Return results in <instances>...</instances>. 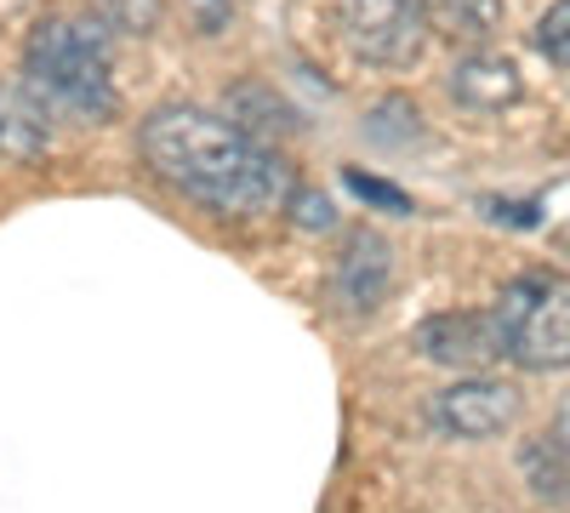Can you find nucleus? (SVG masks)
<instances>
[{
  "mask_svg": "<svg viewBox=\"0 0 570 513\" xmlns=\"http://www.w3.org/2000/svg\"><path fill=\"white\" fill-rule=\"evenodd\" d=\"M137 149L171 189L195 195L200 206L223 217H263L285 211V200L297 195L292 166L274 149L252 144L246 131H234L223 115L195 109V103H166L142 120Z\"/></svg>",
  "mask_w": 570,
  "mask_h": 513,
  "instance_id": "f257e3e1",
  "label": "nucleus"
},
{
  "mask_svg": "<svg viewBox=\"0 0 570 513\" xmlns=\"http://www.w3.org/2000/svg\"><path fill=\"white\" fill-rule=\"evenodd\" d=\"M23 98L46 120L98 126L115 115V46L104 23L46 18L23 46Z\"/></svg>",
  "mask_w": 570,
  "mask_h": 513,
  "instance_id": "f03ea898",
  "label": "nucleus"
},
{
  "mask_svg": "<svg viewBox=\"0 0 570 513\" xmlns=\"http://www.w3.org/2000/svg\"><path fill=\"white\" fill-rule=\"evenodd\" d=\"M502 359L519 371H564L570 365V274L559 268H525L513 274L497 308Z\"/></svg>",
  "mask_w": 570,
  "mask_h": 513,
  "instance_id": "7ed1b4c3",
  "label": "nucleus"
},
{
  "mask_svg": "<svg viewBox=\"0 0 570 513\" xmlns=\"http://www.w3.org/2000/svg\"><path fill=\"white\" fill-rule=\"evenodd\" d=\"M337 29L360 63H383V69L416 63L428 46L416 0H337Z\"/></svg>",
  "mask_w": 570,
  "mask_h": 513,
  "instance_id": "20e7f679",
  "label": "nucleus"
},
{
  "mask_svg": "<svg viewBox=\"0 0 570 513\" xmlns=\"http://www.w3.org/2000/svg\"><path fill=\"white\" fill-rule=\"evenodd\" d=\"M513 416H519V388L485 383V377L451 383L428 405V423L451 440H497L502 428H513Z\"/></svg>",
  "mask_w": 570,
  "mask_h": 513,
  "instance_id": "39448f33",
  "label": "nucleus"
},
{
  "mask_svg": "<svg viewBox=\"0 0 570 513\" xmlns=\"http://www.w3.org/2000/svg\"><path fill=\"white\" fill-rule=\"evenodd\" d=\"M416 354L445 365V371H485L502 359V332L491 314H468V308L434 314L416 325Z\"/></svg>",
  "mask_w": 570,
  "mask_h": 513,
  "instance_id": "423d86ee",
  "label": "nucleus"
},
{
  "mask_svg": "<svg viewBox=\"0 0 570 513\" xmlns=\"http://www.w3.org/2000/svg\"><path fill=\"white\" fill-rule=\"evenodd\" d=\"M394 286V251L376 228H354L337 251V268H331V297H337L343 314H371L383 308Z\"/></svg>",
  "mask_w": 570,
  "mask_h": 513,
  "instance_id": "0eeeda50",
  "label": "nucleus"
},
{
  "mask_svg": "<svg viewBox=\"0 0 570 513\" xmlns=\"http://www.w3.org/2000/svg\"><path fill=\"white\" fill-rule=\"evenodd\" d=\"M519 91H525L519 69H513L508 58H491V52H473V58H462V63L451 69V98H456L462 109L491 115V109L519 103Z\"/></svg>",
  "mask_w": 570,
  "mask_h": 513,
  "instance_id": "6e6552de",
  "label": "nucleus"
},
{
  "mask_svg": "<svg viewBox=\"0 0 570 513\" xmlns=\"http://www.w3.org/2000/svg\"><path fill=\"white\" fill-rule=\"evenodd\" d=\"M416 12L428 23V34H440L451 46H491L502 29V0H416Z\"/></svg>",
  "mask_w": 570,
  "mask_h": 513,
  "instance_id": "1a4fd4ad",
  "label": "nucleus"
},
{
  "mask_svg": "<svg viewBox=\"0 0 570 513\" xmlns=\"http://www.w3.org/2000/svg\"><path fill=\"white\" fill-rule=\"evenodd\" d=\"M234 131H246L252 144H263L268 149V137H292L297 131V109L279 98L274 86H263V80H246V86H234L228 91V115H223Z\"/></svg>",
  "mask_w": 570,
  "mask_h": 513,
  "instance_id": "9d476101",
  "label": "nucleus"
},
{
  "mask_svg": "<svg viewBox=\"0 0 570 513\" xmlns=\"http://www.w3.org/2000/svg\"><path fill=\"white\" fill-rule=\"evenodd\" d=\"M46 149V115L18 91H0V160H35Z\"/></svg>",
  "mask_w": 570,
  "mask_h": 513,
  "instance_id": "9b49d317",
  "label": "nucleus"
},
{
  "mask_svg": "<svg viewBox=\"0 0 570 513\" xmlns=\"http://www.w3.org/2000/svg\"><path fill=\"white\" fill-rule=\"evenodd\" d=\"M91 23H104L109 34H155L166 7L160 0H86Z\"/></svg>",
  "mask_w": 570,
  "mask_h": 513,
  "instance_id": "f8f14e48",
  "label": "nucleus"
},
{
  "mask_svg": "<svg viewBox=\"0 0 570 513\" xmlns=\"http://www.w3.org/2000/svg\"><path fill=\"white\" fill-rule=\"evenodd\" d=\"M525 474H531V485H537V496H553V502H564L570 496V451L559 445V440H531L525 445Z\"/></svg>",
  "mask_w": 570,
  "mask_h": 513,
  "instance_id": "ddd939ff",
  "label": "nucleus"
},
{
  "mask_svg": "<svg viewBox=\"0 0 570 513\" xmlns=\"http://www.w3.org/2000/svg\"><path fill=\"white\" fill-rule=\"evenodd\" d=\"M537 52L559 69H570V0H553V7L537 18Z\"/></svg>",
  "mask_w": 570,
  "mask_h": 513,
  "instance_id": "4468645a",
  "label": "nucleus"
},
{
  "mask_svg": "<svg viewBox=\"0 0 570 513\" xmlns=\"http://www.w3.org/2000/svg\"><path fill=\"white\" fill-rule=\"evenodd\" d=\"M348 189L360 195V200H371V206H383V211H394V217H411L416 206H411V195L405 189H394V182H383V177H365V171H348Z\"/></svg>",
  "mask_w": 570,
  "mask_h": 513,
  "instance_id": "2eb2a0df",
  "label": "nucleus"
},
{
  "mask_svg": "<svg viewBox=\"0 0 570 513\" xmlns=\"http://www.w3.org/2000/svg\"><path fill=\"white\" fill-rule=\"evenodd\" d=\"M234 7H240V0H183L188 23H195L200 34H223L234 23Z\"/></svg>",
  "mask_w": 570,
  "mask_h": 513,
  "instance_id": "dca6fc26",
  "label": "nucleus"
},
{
  "mask_svg": "<svg viewBox=\"0 0 570 513\" xmlns=\"http://www.w3.org/2000/svg\"><path fill=\"white\" fill-rule=\"evenodd\" d=\"M285 206H292L297 228H331V223H337V211H331V200H325V195H303V189H297Z\"/></svg>",
  "mask_w": 570,
  "mask_h": 513,
  "instance_id": "f3484780",
  "label": "nucleus"
},
{
  "mask_svg": "<svg viewBox=\"0 0 570 513\" xmlns=\"http://www.w3.org/2000/svg\"><path fill=\"white\" fill-rule=\"evenodd\" d=\"M491 217H508V223H537V206H491Z\"/></svg>",
  "mask_w": 570,
  "mask_h": 513,
  "instance_id": "a211bd4d",
  "label": "nucleus"
},
{
  "mask_svg": "<svg viewBox=\"0 0 570 513\" xmlns=\"http://www.w3.org/2000/svg\"><path fill=\"white\" fill-rule=\"evenodd\" d=\"M564 451H570V394H564V405H559V434H553Z\"/></svg>",
  "mask_w": 570,
  "mask_h": 513,
  "instance_id": "6ab92c4d",
  "label": "nucleus"
}]
</instances>
